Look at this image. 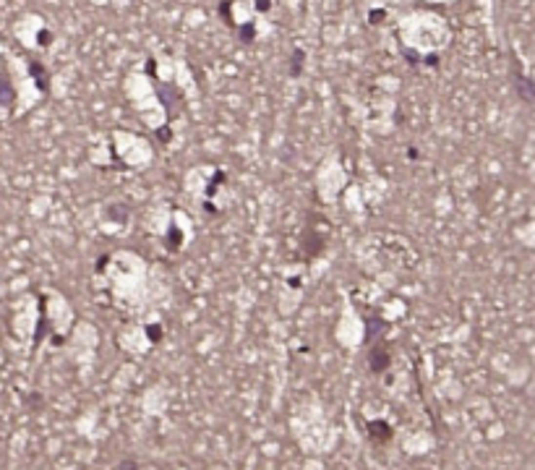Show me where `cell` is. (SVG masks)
Masks as SVG:
<instances>
[]
</instances>
